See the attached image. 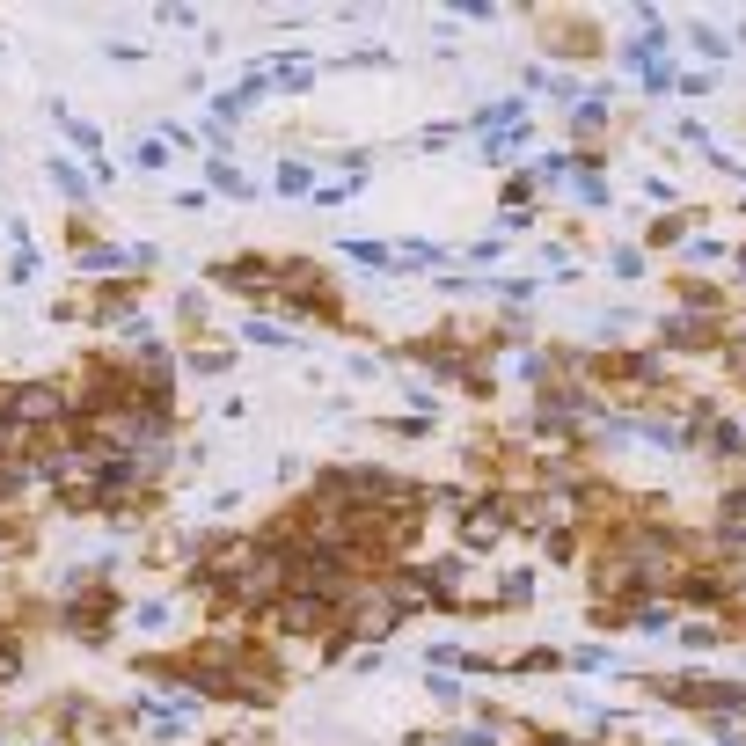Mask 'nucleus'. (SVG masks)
Returning <instances> with one entry per match:
<instances>
[{
    "instance_id": "1",
    "label": "nucleus",
    "mask_w": 746,
    "mask_h": 746,
    "mask_svg": "<svg viewBox=\"0 0 746 746\" xmlns=\"http://www.w3.org/2000/svg\"><path fill=\"white\" fill-rule=\"evenodd\" d=\"M505 527H512V498H469V505H461V542H469V549H498L505 542Z\"/></svg>"
},
{
    "instance_id": "2",
    "label": "nucleus",
    "mask_w": 746,
    "mask_h": 746,
    "mask_svg": "<svg viewBox=\"0 0 746 746\" xmlns=\"http://www.w3.org/2000/svg\"><path fill=\"white\" fill-rule=\"evenodd\" d=\"M88 315H96V322H132L139 315V286H103Z\"/></svg>"
},
{
    "instance_id": "3",
    "label": "nucleus",
    "mask_w": 746,
    "mask_h": 746,
    "mask_svg": "<svg viewBox=\"0 0 746 746\" xmlns=\"http://www.w3.org/2000/svg\"><path fill=\"white\" fill-rule=\"evenodd\" d=\"M717 527H725V542H732V549L746 542V483H732V491L717 498Z\"/></svg>"
},
{
    "instance_id": "4",
    "label": "nucleus",
    "mask_w": 746,
    "mask_h": 746,
    "mask_svg": "<svg viewBox=\"0 0 746 746\" xmlns=\"http://www.w3.org/2000/svg\"><path fill=\"white\" fill-rule=\"evenodd\" d=\"M74 256H81V271H125V264H132V256L110 249V242H88V249H74Z\"/></svg>"
},
{
    "instance_id": "5",
    "label": "nucleus",
    "mask_w": 746,
    "mask_h": 746,
    "mask_svg": "<svg viewBox=\"0 0 746 746\" xmlns=\"http://www.w3.org/2000/svg\"><path fill=\"white\" fill-rule=\"evenodd\" d=\"M688 227H695V213H673V220H651V249H673V242H681V235H688Z\"/></svg>"
},
{
    "instance_id": "6",
    "label": "nucleus",
    "mask_w": 746,
    "mask_h": 746,
    "mask_svg": "<svg viewBox=\"0 0 746 746\" xmlns=\"http://www.w3.org/2000/svg\"><path fill=\"white\" fill-rule=\"evenodd\" d=\"M191 366H198V373H227V366H235V352H227V344H205V352H191Z\"/></svg>"
},
{
    "instance_id": "7",
    "label": "nucleus",
    "mask_w": 746,
    "mask_h": 746,
    "mask_svg": "<svg viewBox=\"0 0 746 746\" xmlns=\"http://www.w3.org/2000/svg\"><path fill=\"white\" fill-rule=\"evenodd\" d=\"M205 176H213V183H220V191H235V198H249V183L235 176V161H213V169H205Z\"/></svg>"
},
{
    "instance_id": "8",
    "label": "nucleus",
    "mask_w": 746,
    "mask_h": 746,
    "mask_svg": "<svg viewBox=\"0 0 746 746\" xmlns=\"http://www.w3.org/2000/svg\"><path fill=\"white\" fill-rule=\"evenodd\" d=\"M278 191L300 198V191H315V183H308V169H300V161H286V169H278Z\"/></svg>"
},
{
    "instance_id": "9",
    "label": "nucleus",
    "mask_w": 746,
    "mask_h": 746,
    "mask_svg": "<svg viewBox=\"0 0 746 746\" xmlns=\"http://www.w3.org/2000/svg\"><path fill=\"white\" fill-rule=\"evenodd\" d=\"M132 161H139V169H161V161H169V147H161V139H139Z\"/></svg>"
},
{
    "instance_id": "10",
    "label": "nucleus",
    "mask_w": 746,
    "mask_h": 746,
    "mask_svg": "<svg viewBox=\"0 0 746 746\" xmlns=\"http://www.w3.org/2000/svg\"><path fill=\"white\" fill-rule=\"evenodd\" d=\"M608 271H615V278H637V271H644V256H637V249H615V256H608Z\"/></svg>"
}]
</instances>
